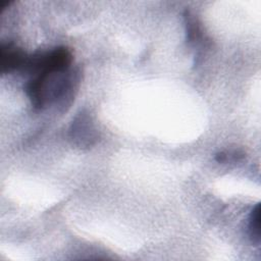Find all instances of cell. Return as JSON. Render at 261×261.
Masks as SVG:
<instances>
[{
	"mask_svg": "<svg viewBox=\"0 0 261 261\" xmlns=\"http://www.w3.org/2000/svg\"><path fill=\"white\" fill-rule=\"evenodd\" d=\"M69 138L80 148L90 147L95 143L97 139L96 129L87 113L81 112L74 118L69 129Z\"/></svg>",
	"mask_w": 261,
	"mask_h": 261,
	"instance_id": "6da1fadb",
	"label": "cell"
},
{
	"mask_svg": "<svg viewBox=\"0 0 261 261\" xmlns=\"http://www.w3.org/2000/svg\"><path fill=\"white\" fill-rule=\"evenodd\" d=\"M28 55L20 49L10 44L2 45L0 49V65L2 72H9L24 68L28 61Z\"/></svg>",
	"mask_w": 261,
	"mask_h": 261,
	"instance_id": "7a4b0ae2",
	"label": "cell"
},
{
	"mask_svg": "<svg viewBox=\"0 0 261 261\" xmlns=\"http://www.w3.org/2000/svg\"><path fill=\"white\" fill-rule=\"evenodd\" d=\"M248 234L254 245L260 244V204H257L250 212Z\"/></svg>",
	"mask_w": 261,
	"mask_h": 261,
	"instance_id": "3957f363",
	"label": "cell"
}]
</instances>
